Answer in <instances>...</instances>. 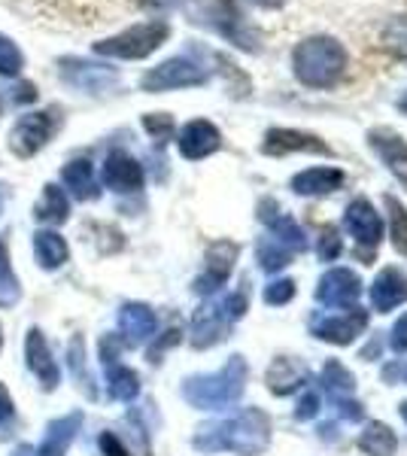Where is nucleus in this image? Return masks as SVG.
I'll list each match as a JSON object with an SVG mask.
<instances>
[{
    "label": "nucleus",
    "mask_w": 407,
    "mask_h": 456,
    "mask_svg": "<svg viewBox=\"0 0 407 456\" xmlns=\"http://www.w3.org/2000/svg\"><path fill=\"white\" fill-rule=\"evenodd\" d=\"M195 451L201 453H238V456H258L271 444V420L262 408L238 411L228 420L207 423L195 432Z\"/></svg>",
    "instance_id": "1"
},
{
    "label": "nucleus",
    "mask_w": 407,
    "mask_h": 456,
    "mask_svg": "<svg viewBox=\"0 0 407 456\" xmlns=\"http://www.w3.org/2000/svg\"><path fill=\"white\" fill-rule=\"evenodd\" d=\"M350 55L344 43L329 34H313L292 49V73L307 88H331L346 73Z\"/></svg>",
    "instance_id": "2"
},
{
    "label": "nucleus",
    "mask_w": 407,
    "mask_h": 456,
    "mask_svg": "<svg viewBox=\"0 0 407 456\" xmlns=\"http://www.w3.org/2000/svg\"><path fill=\"white\" fill-rule=\"evenodd\" d=\"M243 389H247V359L232 356L219 371L186 378V384H183V399H186L191 408L222 411V408H232L243 395Z\"/></svg>",
    "instance_id": "3"
},
{
    "label": "nucleus",
    "mask_w": 407,
    "mask_h": 456,
    "mask_svg": "<svg viewBox=\"0 0 407 456\" xmlns=\"http://www.w3.org/2000/svg\"><path fill=\"white\" fill-rule=\"evenodd\" d=\"M189 19L207 31L219 34L222 40H228L243 53H262V34L243 19L234 0H191Z\"/></svg>",
    "instance_id": "4"
},
{
    "label": "nucleus",
    "mask_w": 407,
    "mask_h": 456,
    "mask_svg": "<svg viewBox=\"0 0 407 456\" xmlns=\"http://www.w3.org/2000/svg\"><path fill=\"white\" fill-rule=\"evenodd\" d=\"M170 37V25L165 19H150L131 25L128 31L107 37V40L94 43V55L103 58H122V61H140V58H150L155 49L165 46Z\"/></svg>",
    "instance_id": "5"
},
{
    "label": "nucleus",
    "mask_w": 407,
    "mask_h": 456,
    "mask_svg": "<svg viewBox=\"0 0 407 456\" xmlns=\"http://www.w3.org/2000/svg\"><path fill=\"white\" fill-rule=\"evenodd\" d=\"M243 314H247V292H232L219 301H207L191 316V347L207 350L219 344Z\"/></svg>",
    "instance_id": "6"
},
{
    "label": "nucleus",
    "mask_w": 407,
    "mask_h": 456,
    "mask_svg": "<svg viewBox=\"0 0 407 456\" xmlns=\"http://www.w3.org/2000/svg\"><path fill=\"white\" fill-rule=\"evenodd\" d=\"M61 128V110H40V113H28L12 125L10 131V150L19 159H31L46 146Z\"/></svg>",
    "instance_id": "7"
},
{
    "label": "nucleus",
    "mask_w": 407,
    "mask_h": 456,
    "mask_svg": "<svg viewBox=\"0 0 407 456\" xmlns=\"http://www.w3.org/2000/svg\"><path fill=\"white\" fill-rule=\"evenodd\" d=\"M210 79L204 64H198L195 58L189 55H176V58H167L161 61L159 68L146 70L143 79H140V88L150 94H159V92H174V88H195V86H204Z\"/></svg>",
    "instance_id": "8"
},
{
    "label": "nucleus",
    "mask_w": 407,
    "mask_h": 456,
    "mask_svg": "<svg viewBox=\"0 0 407 456\" xmlns=\"http://www.w3.org/2000/svg\"><path fill=\"white\" fill-rule=\"evenodd\" d=\"M58 73H61L64 83L79 88V92H85V94H103L119 83L116 68L85 61V58H61V61H58Z\"/></svg>",
    "instance_id": "9"
},
{
    "label": "nucleus",
    "mask_w": 407,
    "mask_h": 456,
    "mask_svg": "<svg viewBox=\"0 0 407 456\" xmlns=\"http://www.w3.org/2000/svg\"><path fill=\"white\" fill-rule=\"evenodd\" d=\"M368 329V311L362 307H353L346 314H338V316H313L310 320V335L320 338V341H329L335 347H346L353 344L356 338Z\"/></svg>",
    "instance_id": "10"
},
{
    "label": "nucleus",
    "mask_w": 407,
    "mask_h": 456,
    "mask_svg": "<svg viewBox=\"0 0 407 456\" xmlns=\"http://www.w3.org/2000/svg\"><path fill=\"white\" fill-rule=\"evenodd\" d=\"M238 253H240V247L234 244V240H216V244L207 247L204 274L195 281L198 296H213V292H219L222 286H225V281L234 271V262H238Z\"/></svg>",
    "instance_id": "11"
},
{
    "label": "nucleus",
    "mask_w": 407,
    "mask_h": 456,
    "mask_svg": "<svg viewBox=\"0 0 407 456\" xmlns=\"http://www.w3.org/2000/svg\"><path fill=\"white\" fill-rule=\"evenodd\" d=\"M362 296V281L350 268H331L320 277L316 286V301L325 307H356Z\"/></svg>",
    "instance_id": "12"
},
{
    "label": "nucleus",
    "mask_w": 407,
    "mask_h": 456,
    "mask_svg": "<svg viewBox=\"0 0 407 456\" xmlns=\"http://www.w3.org/2000/svg\"><path fill=\"white\" fill-rule=\"evenodd\" d=\"M265 156H289V152H307V156H331V146L316 134L298 128H271L262 141Z\"/></svg>",
    "instance_id": "13"
},
{
    "label": "nucleus",
    "mask_w": 407,
    "mask_h": 456,
    "mask_svg": "<svg viewBox=\"0 0 407 456\" xmlns=\"http://www.w3.org/2000/svg\"><path fill=\"white\" fill-rule=\"evenodd\" d=\"M344 225L362 249H374L377 253V247H380V240H383V219H380V213L374 210L371 201H365V198L353 201L344 213Z\"/></svg>",
    "instance_id": "14"
},
{
    "label": "nucleus",
    "mask_w": 407,
    "mask_h": 456,
    "mask_svg": "<svg viewBox=\"0 0 407 456\" xmlns=\"http://www.w3.org/2000/svg\"><path fill=\"white\" fill-rule=\"evenodd\" d=\"M101 180L107 189L119 195H131V192H140L143 189V167L134 156L122 150H113L107 159H103V167H101Z\"/></svg>",
    "instance_id": "15"
},
{
    "label": "nucleus",
    "mask_w": 407,
    "mask_h": 456,
    "mask_svg": "<svg viewBox=\"0 0 407 456\" xmlns=\"http://www.w3.org/2000/svg\"><path fill=\"white\" fill-rule=\"evenodd\" d=\"M368 143H371V150L380 156L387 171L402 183L407 192V141L404 137L395 134V131L377 128V131H368Z\"/></svg>",
    "instance_id": "16"
},
{
    "label": "nucleus",
    "mask_w": 407,
    "mask_h": 456,
    "mask_svg": "<svg viewBox=\"0 0 407 456\" xmlns=\"http://www.w3.org/2000/svg\"><path fill=\"white\" fill-rule=\"evenodd\" d=\"M176 146H180L183 159L198 161V159L213 156V152L219 150V146H222V134H219V128L213 122L191 119L186 128L180 131V137H176Z\"/></svg>",
    "instance_id": "17"
},
{
    "label": "nucleus",
    "mask_w": 407,
    "mask_h": 456,
    "mask_svg": "<svg viewBox=\"0 0 407 456\" xmlns=\"http://www.w3.org/2000/svg\"><path fill=\"white\" fill-rule=\"evenodd\" d=\"M155 311L150 305H140V301H128L119 311V332L125 338V347H140L155 335Z\"/></svg>",
    "instance_id": "18"
},
{
    "label": "nucleus",
    "mask_w": 407,
    "mask_h": 456,
    "mask_svg": "<svg viewBox=\"0 0 407 456\" xmlns=\"http://www.w3.org/2000/svg\"><path fill=\"white\" fill-rule=\"evenodd\" d=\"M25 362H28V369L40 378L43 389H55L58 387L61 371H58L55 359H52V350H49V344H46V338H43L40 329H31L28 338H25Z\"/></svg>",
    "instance_id": "19"
},
{
    "label": "nucleus",
    "mask_w": 407,
    "mask_h": 456,
    "mask_svg": "<svg viewBox=\"0 0 407 456\" xmlns=\"http://www.w3.org/2000/svg\"><path fill=\"white\" fill-rule=\"evenodd\" d=\"M258 219L268 225V234H277V238L286 240V244L292 247L295 253H305V249H307L305 228L295 223V219H289L286 213L271 201V198H265V201L258 204Z\"/></svg>",
    "instance_id": "20"
},
{
    "label": "nucleus",
    "mask_w": 407,
    "mask_h": 456,
    "mask_svg": "<svg viewBox=\"0 0 407 456\" xmlns=\"http://www.w3.org/2000/svg\"><path fill=\"white\" fill-rule=\"evenodd\" d=\"M407 301V283L402 277V271L395 268H383L377 274V281L371 283V305L377 314H389L395 311L398 305Z\"/></svg>",
    "instance_id": "21"
},
{
    "label": "nucleus",
    "mask_w": 407,
    "mask_h": 456,
    "mask_svg": "<svg viewBox=\"0 0 407 456\" xmlns=\"http://www.w3.org/2000/svg\"><path fill=\"white\" fill-rule=\"evenodd\" d=\"M340 186H344V171H338V167H307V171L292 176V192L307 198L331 195Z\"/></svg>",
    "instance_id": "22"
},
{
    "label": "nucleus",
    "mask_w": 407,
    "mask_h": 456,
    "mask_svg": "<svg viewBox=\"0 0 407 456\" xmlns=\"http://www.w3.org/2000/svg\"><path fill=\"white\" fill-rule=\"evenodd\" d=\"M79 426H83V414H79V411L52 420L37 456H68V447L73 444V438H77Z\"/></svg>",
    "instance_id": "23"
},
{
    "label": "nucleus",
    "mask_w": 407,
    "mask_h": 456,
    "mask_svg": "<svg viewBox=\"0 0 407 456\" xmlns=\"http://www.w3.org/2000/svg\"><path fill=\"white\" fill-rule=\"evenodd\" d=\"M61 180L77 201H94V198L101 195L98 176H94V165L88 159H73L70 165H64Z\"/></svg>",
    "instance_id": "24"
},
{
    "label": "nucleus",
    "mask_w": 407,
    "mask_h": 456,
    "mask_svg": "<svg viewBox=\"0 0 407 456\" xmlns=\"http://www.w3.org/2000/svg\"><path fill=\"white\" fill-rule=\"evenodd\" d=\"M305 384H307V369L298 359H289V356L273 359V365L268 369V389L273 395H289Z\"/></svg>",
    "instance_id": "25"
},
{
    "label": "nucleus",
    "mask_w": 407,
    "mask_h": 456,
    "mask_svg": "<svg viewBox=\"0 0 407 456\" xmlns=\"http://www.w3.org/2000/svg\"><path fill=\"white\" fill-rule=\"evenodd\" d=\"M68 256H70V249L58 232H52V228H40V232L34 234V259L40 268H46V271L61 268V265L68 262Z\"/></svg>",
    "instance_id": "26"
},
{
    "label": "nucleus",
    "mask_w": 407,
    "mask_h": 456,
    "mask_svg": "<svg viewBox=\"0 0 407 456\" xmlns=\"http://www.w3.org/2000/svg\"><path fill=\"white\" fill-rule=\"evenodd\" d=\"M320 387H322V393L331 399V404H338V402L353 399V393H356V378H353V374L346 371L338 359H329V362L322 365Z\"/></svg>",
    "instance_id": "27"
},
{
    "label": "nucleus",
    "mask_w": 407,
    "mask_h": 456,
    "mask_svg": "<svg viewBox=\"0 0 407 456\" xmlns=\"http://www.w3.org/2000/svg\"><path fill=\"white\" fill-rule=\"evenodd\" d=\"M34 216L40 219V223H49V225L68 223V216H70V198H68V192H64L61 186H55V183H49V186L43 189V198L37 201Z\"/></svg>",
    "instance_id": "28"
},
{
    "label": "nucleus",
    "mask_w": 407,
    "mask_h": 456,
    "mask_svg": "<svg viewBox=\"0 0 407 456\" xmlns=\"http://www.w3.org/2000/svg\"><path fill=\"white\" fill-rule=\"evenodd\" d=\"M103 369H107V389H110V399L116 402H134L140 395V378L137 371L125 369L113 359V362H103Z\"/></svg>",
    "instance_id": "29"
},
{
    "label": "nucleus",
    "mask_w": 407,
    "mask_h": 456,
    "mask_svg": "<svg viewBox=\"0 0 407 456\" xmlns=\"http://www.w3.org/2000/svg\"><path fill=\"white\" fill-rule=\"evenodd\" d=\"M256 256H258V265H262V271H268V274H277V271H283L298 253H295V249L289 247L286 240H280L277 234H265V238L258 240V247H256Z\"/></svg>",
    "instance_id": "30"
},
{
    "label": "nucleus",
    "mask_w": 407,
    "mask_h": 456,
    "mask_svg": "<svg viewBox=\"0 0 407 456\" xmlns=\"http://www.w3.org/2000/svg\"><path fill=\"white\" fill-rule=\"evenodd\" d=\"M359 447L368 456H392L398 447V438L387 423H368L359 438Z\"/></svg>",
    "instance_id": "31"
},
{
    "label": "nucleus",
    "mask_w": 407,
    "mask_h": 456,
    "mask_svg": "<svg viewBox=\"0 0 407 456\" xmlns=\"http://www.w3.org/2000/svg\"><path fill=\"white\" fill-rule=\"evenodd\" d=\"M380 46L398 61H407V12L387 21V28L380 31Z\"/></svg>",
    "instance_id": "32"
},
{
    "label": "nucleus",
    "mask_w": 407,
    "mask_h": 456,
    "mask_svg": "<svg viewBox=\"0 0 407 456\" xmlns=\"http://www.w3.org/2000/svg\"><path fill=\"white\" fill-rule=\"evenodd\" d=\"M21 298L19 281L12 274V265H10V249L0 240V307H12Z\"/></svg>",
    "instance_id": "33"
},
{
    "label": "nucleus",
    "mask_w": 407,
    "mask_h": 456,
    "mask_svg": "<svg viewBox=\"0 0 407 456\" xmlns=\"http://www.w3.org/2000/svg\"><path fill=\"white\" fill-rule=\"evenodd\" d=\"M387 210H389V228H392V247L402 256H407V210L404 204H398V198L387 195Z\"/></svg>",
    "instance_id": "34"
},
{
    "label": "nucleus",
    "mask_w": 407,
    "mask_h": 456,
    "mask_svg": "<svg viewBox=\"0 0 407 456\" xmlns=\"http://www.w3.org/2000/svg\"><path fill=\"white\" fill-rule=\"evenodd\" d=\"M68 362H70V371L77 374L79 387H83V393L88 399H94L98 395V389L92 387V378H88V369H85V353H83V338H73L70 347H68Z\"/></svg>",
    "instance_id": "35"
},
{
    "label": "nucleus",
    "mask_w": 407,
    "mask_h": 456,
    "mask_svg": "<svg viewBox=\"0 0 407 456\" xmlns=\"http://www.w3.org/2000/svg\"><path fill=\"white\" fill-rule=\"evenodd\" d=\"M25 68V55L6 34H0V77H19Z\"/></svg>",
    "instance_id": "36"
},
{
    "label": "nucleus",
    "mask_w": 407,
    "mask_h": 456,
    "mask_svg": "<svg viewBox=\"0 0 407 456\" xmlns=\"http://www.w3.org/2000/svg\"><path fill=\"white\" fill-rule=\"evenodd\" d=\"M292 298H295V281H289V277H280V281H271L265 286V301L271 307H283Z\"/></svg>",
    "instance_id": "37"
},
{
    "label": "nucleus",
    "mask_w": 407,
    "mask_h": 456,
    "mask_svg": "<svg viewBox=\"0 0 407 456\" xmlns=\"http://www.w3.org/2000/svg\"><path fill=\"white\" fill-rule=\"evenodd\" d=\"M143 128H146V134H152L159 143H165L170 141V134H174V119H170L167 113H150V116H143Z\"/></svg>",
    "instance_id": "38"
},
{
    "label": "nucleus",
    "mask_w": 407,
    "mask_h": 456,
    "mask_svg": "<svg viewBox=\"0 0 407 456\" xmlns=\"http://www.w3.org/2000/svg\"><path fill=\"white\" fill-rule=\"evenodd\" d=\"M316 253H320L322 262H335L340 256V238L335 228H325L322 238H320V247H316Z\"/></svg>",
    "instance_id": "39"
},
{
    "label": "nucleus",
    "mask_w": 407,
    "mask_h": 456,
    "mask_svg": "<svg viewBox=\"0 0 407 456\" xmlns=\"http://www.w3.org/2000/svg\"><path fill=\"white\" fill-rule=\"evenodd\" d=\"M98 447L103 456H128V447L122 444L119 436H113V432H101L98 438Z\"/></svg>",
    "instance_id": "40"
},
{
    "label": "nucleus",
    "mask_w": 407,
    "mask_h": 456,
    "mask_svg": "<svg viewBox=\"0 0 407 456\" xmlns=\"http://www.w3.org/2000/svg\"><path fill=\"white\" fill-rule=\"evenodd\" d=\"M389 347L395 353H407V314H402L392 326V335H389Z\"/></svg>",
    "instance_id": "41"
},
{
    "label": "nucleus",
    "mask_w": 407,
    "mask_h": 456,
    "mask_svg": "<svg viewBox=\"0 0 407 456\" xmlns=\"http://www.w3.org/2000/svg\"><path fill=\"white\" fill-rule=\"evenodd\" d=\"M316 414H320V395L307 393L305 399L298 402V408H295V420H313Z\"/></svg>",
    "instance_id": "42"
},
{
    "label": "nucleus",
    "mask_w": 407,
    "mask_h": 456,
    "mask_svg": "<svg viewBox=\"0 0 407 456\" xmlns=\"http://www.w3.org/2000/svg\"><path fill=\"white\" fill-rule=\"evenodd\" d=\"M180 335H183L180 329H170V332H165V338H161V341L150 350V359H152V362H161V353H165L167 347H174V344L180 341Z\"/></svg>",
    "instance_id": "43"
},
{
    "label": "nucleus",
    "mask_w": 407,
    "mask_h": 456,
    "mask_svg": "<svg viewBox=\"0 0 407 456\" xmlns=\"http://www.w3.org/2000/svg\"><path fill=\"white\" fill-rule=\"evenodd\" d=\"M12 101L21 107V104H34L37 101V86L34 83H19L16 88H12Z\"/></svg>",
    "instance_id": "44"
},
{
    "label": "nucleus",
    "mask_w": 407,
    "mask_h": 456,
    "mask_svg": "<svg viewBox=\"0 0 407 456\" xmlns=\"http://www.w3.org/2000/svg\"><path fill=\"white\" fill-rule=\"evenodd\" d=\"M10 420H12V399H10V393H6V387L0 384V426Z\"/></svg>",
    "instance_id": "45"
},
{
    "label": "nucleus",
    "mask_w": 407,
    "mask_h": 456,
    "mask_svg": "<svg viewBox=\"0 0 407 456\" xmlns=\"http://www.w3.org/2000/svg\"><path fill=\"white\" fill-rule=\"evenodd\" d=\"M180 4L183 0H140V6H146V10H174Z\"/></svg>",
    "instance_id": "46"
},
{
    "label": "nucleus",
    "mask_w": 407,
    "mask_h": 456,
    "mask_svg": "<svg viewBox=\"0 0 407 456\" xmlns=\"http://www.w3.org/2000/svg\"><path fill=\"white\" fill-rule=\"evenodd\" d=\"M249 4H256L258 10H280V6H286V0H249Z\"/></svg>",
    "instance_id": "47"
},
{
    "label": "nucleus",
    "mask_w": 407,
    "mask_h": 456,
    "mask_svg": "<svg viewBox=\"0 0 407 456\" xmlns=\"http://www.w3.org/2000/svg\"><path fill=\"white\" fill-rule=\"evenodd\" d=\"M12 456H37V451H34V447H19Z\"/></svg>",
    "instance_id": "48"
},
{
    "label": "nucleus",
    "mask_w": 407,
    "mask_h": 456,
    "mask_svg": "<svg viewBox=\"0 0 407 456\" xmlns=\"http://www.w3.org/2000/svg\"><path fill=\"white\" fill-rule=\"evenodd\" d=\"M398 110H402V113L407 116V94H404V98H402V101H398Z\"/></svg>",
    "instance_id": "49"
},
{
    "label": "nucleus",
    "mask_w": 407,
    "mask_h": 456,
    "mask_svg": "<svg viewBox=\"0 0 407 456\" xmlns=\"http://www.w3.org/2000/svg\"><path fill=\"white\" fill-rule=\"evenodd\" d=\"M402 417H404V423H407V402H402Z\"/></svg>",
    "instance_id": "50"
},
{
    "label": "nucleus",
    "mask_w": 407,
    "mask_h": 456,
    "mask_svg": "<svg viewBox=\"0 0 407 456\" xmlns=\"http://www.w3.org/2000/svg\"><path fill=\"white\" fill-rule=\"evenodd\" d=\"M0 347H4V332H0Z\"/></svg>",
    "instance_id": "51"
},
{
    "label": "nucleus",
    "mask_w": 407,
    "mask_h": 456,
    "mask_svg": "<svg viewBox=\"0 0 407 456\" xmlns=\"http://www.w3.org/2000/svg\"><path fill=\"white\" fill-rule=\"evenodd\" d=\"M0 210H4V195H0Z\"/></svg>",
    "instance_id": "52"
},
{
    "label": "nucleus",
    "mask_w": 407,
    "mask_h": 456,
    "mask_svg": "<svg viewBox=\"0 0 407 456\" xmlns=\"http://www.w3.org/2000/svg\"><path fill=\"white\" fill-rule=\"evenodd\" d=\"M402 374H404V384H407V369H404V371H402Z\"/></svg>",
    "instance_id": "53"
}]
</instances>
